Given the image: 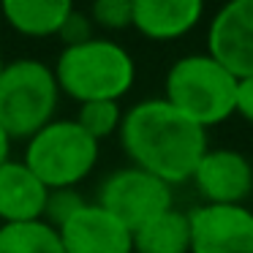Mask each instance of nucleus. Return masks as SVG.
Wrapping results in <instances>:
<instances>
[{"label":"nucleus","mask_w":253,"mask_h":253,"mask_svg":"<svg viewBox=\"0 0 253 253\" xmlns=\"http://www.w3.org/2000/svg\"><path fill=\"white\" fill-rule=\"evenodd\" d=\"M120 142L136 169L166 185L188 182L210 150L207 131L164 98H147L131 106L120 123Z\"/></svg>","instance_id":"1"},{"label":"nucleus","mask_w":253,"mask_h":253,"mask_svg":"<svg viewBox=\"0 0 253 253\" xmlns=\"http://www.w3.org/2000/svg\"><path fill=\"white\" fill-rule=\"evenodd\" d=\"M57 90L79 104L117 101L133 87L136 63L120 44L109 39H90L87 44L66 46L52 66Z\"/></svg>","instance_id":"2"},{"label":"nucleus","mask_w":253,"mask_h":253,"mask_svg":"<svg viewBox=\"0 0 253 253\" xmlns=\"http://www.w3.org/2000/svg\"><path fill=\"white\" fill-rule=\"evenodd\" d=\"M57 90L52 66L33 57L6 63L0 74V128L8 139H30L55 120Z\"/></svg>","instance_id":"3"},{"label":"nucleus","mask_w":253,"mask_h":253,"mask_svg":"<svg viewBox=\"0 0 253 253\" xmlns=\"http://www.w3.org/2000/svg\"><path fill=\"white\" fill-rule=\"evenodd\" d=\"M237 79L210 55L180 57L166 74V95L180 115L207 131L234 115Z\"/></svg>","instance_id":"4"},{"label":"nucleus","mask_w":253,"mask_h":253,"mask_svg":"<svg viewBox=\"0 0 253 253\" xmlns=\"http://www.w3.org/2000/svg\"><path fill=\"white\" fill-rule=\"evenodd\" d=\"M22 161L49 191L77 188L98 164V142L77 120H52L28 139Z\"/></svg>","instance_id":"5"},{"label":"nucleus","mask_w":253,"mask_h":253,"mask_svg":"<svg viewBox=\"0 0 253 253\" xmlns=\"http://www.w3.org/2000/svg\"><path fill=\"white\" fill-rule=\"evenodd\" d=\"M95 204L115 215L133 234L139 226L171 210V185L136 166H126L104 180Z\"/></svg>","instance_id":"6"},{"label":"nucleus","mask_w":253,"mask_h":253,"mask_svg":"<svg viewBox=\"0 0 253 253\" xmlns=\"http://www.w3.org/2000/svg\"><path fill=\"white\" fill-rule=\"evenodd\" d=\"M188 226L191 253H253V212L242 204H202Z\"/></svg>","instance_id":"7"},{"label":"nucleus","mask_w":253,"mask_h":253,"mask_svg":"<svg viewBox=\"0 0 253 253\" xmlns=\"http://www.w3.org/2000/svg\"><path fill=\"white\" fill-rule=\"evenodd\" d=\"M207 55L234 79L253 77V0L226 3L207 30Z\"/></svg>","instance_id":"8"},{"label":"nucleus","mask_w":253,"mask_h":253,"mask_svg":"<svg viewBox=\"0 0 253 253\" xmlns=\"http://www.w3.org/2000/svg\"><path fill=\"white\" fill-rule=\"evenodd\" d=\"M63 253H133V234L98 204H84L57 229Z\"/></svg>","instance_id":"9"},{"label":"nucleus","mask_w":253,"mask_h":253,"mask_svg":"<svg viewBox=\"0 0 253 253\" xmlns=\"http://www.w3.org/2000/svg\"><path fill=\"white\" fill-rule=\"evenodd\" d=\"M191 180L207 204L234 207L253 193V166L237 150H207Z\"/></svg>","instance_id":"10"},{"label":"nucleus","mask_w":253,"mask_h":253,"mask_svg":"<svg viewBox=\"0 0 253 253\" xmlns=\"http://www.w3.org/2000/svg\"><path fill=\"white\" fill-rule=\"evenodd\" d=\"M49 188L28 169L25 161L6 158L0 164V220L33 223L44 218Z\"/></svg>","instance_id":"11"},{"label":"nucleus","mask_w":253,"mask_h":253,"mask_svg":"<svg viewBox=\"0 0 253 253\" xmlns=\"http://www.w3.org/2000/svg\"><path fill=\"white\" fill-rule=\"evenodd\" d=\"M204 6L199 0H133V19L144 39L153 41H174L191 33L202 22Z\"/></svg>","instance_id":"12"},{"label":"nucleus","mask_w":253,"mask_h":253,"mask_svg":"<svg viewBox=\"0 0 253 253\" xmlns=\"http://www.w3.org/2000/svg\"><path fill=\"white\" fill-rule=\"evenodd\" d=\"M71 8L74 6L68 0H3L0 3V14L6 17V22L28 39L57 36Z\"/></svg>","instance_id":"13"},{"label":"nucleus","mask_w":253,"mask_h":253,"mask_svg":"<svg viewBox=\"0 0 253 253\" xmlns=\"http://www.w3.org/2000/svg\"><path fill=\"white\" fill-rule=\"evenodd\" d=\"M133 253H191V226L180 210L147 220L133 231Z\"/></svg>","instance_id":"14"},{"label":"nucleus","mask_w":253,"mask_h":253,"mask_svg":"<svg viewBox=\"0 0 253 253\" xmlns=\"http://www.w3.org/2000/svg\"><path fill=\"white\" fill-rule=\"evenodd\" d=\"M0 253H63L57 229L44 220L0 226Z\"/></svg>","instance_id":"15"},{"label":"nucleus","mask_w":253,"mask_h":253,"mask_svg":"<svg viewBox=\"0 0 253 253\" xmlns=\"http://www.w3.org/2000/svg\"><path fill=\"white\" fill-rule=\"evenodd\" d=\"M123 123V109L117 101H90V104H79L77 126L87 133L90 139L101 142V139L112 136L120 131Z\"/></svg>","instance_id":"16"},{"label":"nucleus","mask_w":253,"mask_h":253,"mask_svg":"<svg viewBox=\"0 0 253 253\" xmlns=\"http://www.w3.org/2000/svg\"><path fill=\"white\" fill-rule=\"evenodd\" d=\"M84 204L87 202L82 199V193H79L77 188H57V191H49V196H46V207H44V218L41 220L49 223L52 229H60V226L66 223L68 218H74Z\"/></svg>","instance_id":"17"},{"label":"nucleus","mask_w":253,"mask_h":253,"mask_svg":"<svg viewBox=\"0 0 253 253\" xmlns=\"http://www.w3.org/2000/svg\"><path fill=\"white\" fill-rule=\"evenodd\" d=\"M90 19L106 30H126L133 19V0H98L90 8Z\"/></svg>","instance_id":"18"},{"label":"nucleus","mask_w":253,"mask_h":253,"mask_svg":"<svg viewBox=\"0 0 253 253\" xmlns=\"http://www.w3.org/2000/svg\"><path fill=\"white\" fill-rule=\"evenodd\" d=\"M57 39H63V44H66V46H79V44H87L90 39H95L90 14L79 11V8H71V14L66 17V22H63Z\"/></svg>","instance_id":"19"},{"label":"nucleus","mask_w":253,"mask_h":253,"mask_svg":"<svg viewBox=\"0 0 253 253\" xmlns=\"http://www.w3.org/2000/svg\"><path fill=\"white\" fill-rule=\"evenodd\" d=\"M234 112L242 120L253 123V77L237 79V95H234Z\"/></svg>","instance_id":"20"},{"label":"nucleus","mask_w":253,"mask_h":253,"mask_svg":"<svg viewBox=\"0 0 253 253\" xmlns=\"http://www.w3.org/2000/svg\"><path fill=\"white\" fill-rule=\"evenodd\" d=\"M8 144H11V139L3 133V128H0V164L8 158Z\"/></svg>","instance_id":"21"},{"label":"nucleus","mask_w":253,"mask_h":253,"mask_svg":"<svg viewBox=\"0 0 253 253\" xmlns=\"http://www.w3.org/2000/svg\"><path fill=\"white\" fill-rule=\"evenodd\" d=\"M3 68H6V63H3V55H0V74H3Z\"/></svg>","instance_id":"22"}]
</instances>
